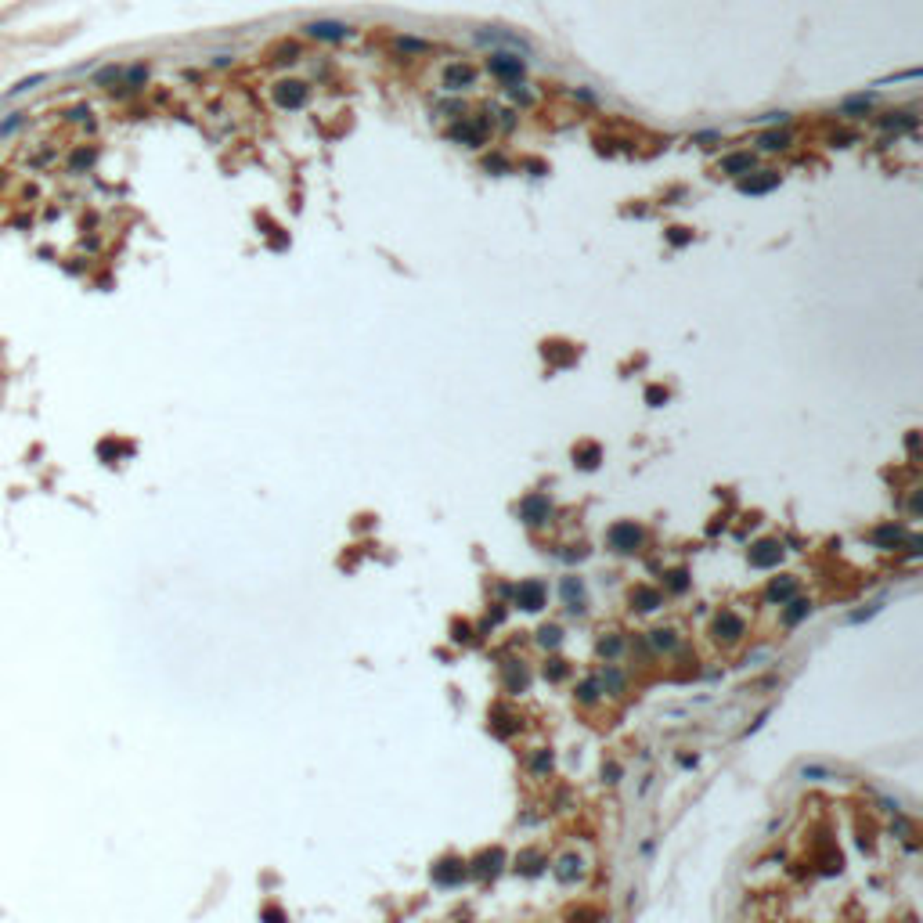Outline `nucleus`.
<instances>
[{"label":"nucleus","instance_id":"34","mask_svg":"<svg viewBox=\"0 0 923 923\" xmlns=\"http://www.w3.org/2000/svg\"><path fill=\"white\" fill-rule=\"evenodd\" d=\"M620 779H624V768H620V761L606 758V761H603V783H606V786H617Z\"/></svg>","mask_w":923,"mask_h":923},{"label":"nucleus","instance_id":"1","mask_svg":"<svg viewBox=\"0 0 923 923\" xmlns=\"http://www.w3.org/2000/svg\"><path fill=\"white\" fill-rule=\"evenodd\" d=\"M606 545L617 556H635V552H642V545H646V531L635 523V519H620V523H613L606 531Z\"/></svg>","mask_w":923,"mask_h":923},{"label":"nucleus","instance_id":"43","mask_svg":"<svg viewBox=\"0 0 923 923\" xmlns=\"http://www.w3.org/2000/svg\"><path fill=\"white\" fill-rule=\"evenodd\" d=\"M19 127H22V112H15L11 120H4V123H0V134H11V130H19Z\"/></svg>","mask_w":923,"mask_h":923},{"label":"nucleus","instance_id":"46","mask_svg":"<svg viewBox=\"0 0 923 923\" xmlns=\"http://www.w3.org/2000/svg\"><path fill=\"white\" fill-rule=\"evenodd\" d=\"M678 765H682V768H697L700 758H697V754H678Z\"/></svg>","mask_w":923,"mask_h":923},{"label":"nucleus","instance_id":"8","mask_svg":"<svg viewBox=\"0 0 923 923\" xmlns=\"http://www.w3.org/2000/svg\"><path fill=\"white\" fill-rule=\"evenodd\" d=\"M548 870H552V877H556L559 884H577V880L585 877V858L577 855V851H566V855H559V858L548 865Z\"/></svg>","mask_w":923,"mask_h":923},{"label":"nucleus","instance_id":"6","mask_svg":"<svg viewBox=\"0 0 923 923\" xmlns=\"http://www.w3.org/2000/svg\"><path fill=\"white\" fill-rule=\"evenodd\" d=\"M642 639H646V650L653 657H671V653L682 650V635L674 627H653V631L642 635Z\"/></svg>","mask_w":923,"mask_h":923},{"label":"nucleus","instance_id":"36","mask_svg":"<svg viewBox=\"0 0 923 923\" xmlns=\"http://www.w3.org/2000/svg\"><path fill=\"white\" fill-rule=\"evenodd\" d=\"M786 145H790V134H783V130H772V134L761 137V148H765V152H779V148H786Z\"/></svg>","mask_w":923,"mask_h":923},{"label":"nucleus","instance_id":"21","mask_svg":"<svg viewBox=\"0 0 923 923\" xmlns=\"http://www.w3.org/2000/svg\"><path fill=\"white\" fill-rule=\"evenodd\" d=\"M505 692H527V685H531V674H527V667L519 664V660H509L505 664Z\"/></svg>","mask_w":923,"mask_h":923},{"label":"nucleus","instance_id":"19","mask_svg":"<svg viewBox=\"0 0 923 923\" xmlns=\"http://www.w3.org/2000/svg\"><path fill=\"white\" fill-rule=\"evenodd\" d=\"M660 577H664V588H660V592H667V595H685V592L692 588V577H689V570H685V566L664 570Z\"/></svg>","mask_w":923,"mask_h":923},{"label":"nucleus","instance_id":"33","mask_svg":"<svg viewBox=\"0 0 923 923\" xmlns=\"http://www.w3.org/2000/svg\"><path fill=\"white\" fill-rule=\"evenodd\" d=\"M880 610H884V603H870V606H862V610H851V613H848V624H865V620H873Z\"/></svg>","mask_w":923,"mask_h":923},{"label":"nucleus","instance_id":"41","mask_svg":"<svg viewBox=\"0 0 923 923\" xmlns=\"http://www.w3.org/2000/svg\"><path fill=\"white\" fill-rule=\"evenodd\" d=\"M451 639H454V642H469V639H473V627H469L466 620L454 624V635H451Z\"/></svg>","mask_w":923,"mask_h":923},{"label":"nucleus","instance_id":"31","mask_svg":"<svg viewBox=\"0 0 923 923\" xmlns=\"http://www.w3.org/2000/svg\"><path fill=\"white\" fill-rule=\"evenodd\" d=\"M541 674H545L548 682H563V678L570 674V664H566L563 657H548V660H545V667H541Z\"/></svg>","mask_w":923,"mask_h":923},{"label":"nucleus","instance_id":"27","mask_svg":"<svg viewBox=\"0 0 923 923\" xmlns=\"http://www.w3.org/2000/svg\"><path fill=\"white\" fill-rule=\"evenodd\" d=\"M451 137L466 141V145H484V123H458L451 130Z\"/></svg>","mask_w":923,"mask_h":923},{"label":"nucleus","instance_id":"32","mask_svg":"<svg viewBox=\"0 0 923 923\" xmlns=\"http://www.w3.org/2000/svg\"><path fill=\"white\" fill-rule=\"evenodd\" d=\"M552 765H556L552 750H538V754L531 758V772H534V776H548V772H552Z\"/></svg>","mask_w":923,"mask_h":923},{"label":"nucleus","instance_id":"45","mask_svg":"<svg viewBox=\"0 0 923 923\" xmlns=\"http://www.w3.org/2000/svg\"><path fill=\"white\" fill-rule=\"evenodd\" d=\"M264 919H267V923H285V916H281L278 905H267V909H264Z\"/></svg>","mask_w":923,"mask_h":923},{"label":"nucleus","instance_id":"13","mask_svg":"<svg viewBox=\"0 0 923 923\" xmlns=\"http://www.w3.org/2000/svg\"><path fill=\"white\" fill-rule=\"evenodd\" d=\"M603 700H606V697H603V685H599L595 674H588V678H581V682L573 685V704H577V707H588V711H592V707H599Z\"/></svg>","mask_w":923,"mask_h":923},{"label":"nucleus","instance_id":"25","mask_svg":"<svg viewBox=\"0 0 923 923\" xmlns=\"http://www.w3.org/2000/svg\"><path fill=\"white\" fill-rule=\"evenodd\" d=\"M473 83V69L469 66H451L447 73H444V87L447 90H462V87H469Z\"/></svg>","mask_w":923,"mask_h":923},{"label":"nucleus","instance_id":"4","mask_svg":"<svg viewBox=\"0 0 923 923\" xmlns=\"http://www.w3.org/2000/svg\"><path fill=\"white\" fill-rule=\"evenodd\" d=\"M783 556H786V548H783L779 538H761L746 548V563L754 570H776L783 563Z\"/></svg>","mask_w":923,"mask_h":923},{"label":"nucleus","instance_id":"15","mask_svg":"<svg viewBox=\"0 0 923 923\" xmlns=\"http://www.w3.org/2000/svg\"><path fill=\"white\" fill-rule=\"evenodd\" d=\"M595 678L603 685V697H624V692H627V674L617 664H603Z\"/></svg>","mask_w":923,"mask_h":923},{"label":"nucleus","instance_id":"47","mask_svg":"<svg viewBox=\"0 0 923 923\" xmlns=\"http://www.w3.org/2000/svg\"><path fill=\"white\" fill-rule=\"evenodd\" d=\"M653 790V776H642V783H639V797H646Z\"/></svg>","mask_w":923,"mask_h":923},{"label":"nucleus","instance_id":"26","mask_svg":"<svg viewBox=\"0 0 923 923\" xmlns=\"http://www.w3.org/2000/svg\"><path fill=\"white\" fill-rule=\"evenodd\" d=\"M538 646L541 650H559L563 646V627L559 624H541L538 627Z\"/></svg>","mask_w":923,"mask_h":923},{"label":"nucleus","instance_id":"40","mask_svg":"<svg viewBox=\"0 0 923 923\" xmlns=\"http://www.w3.org/2000/svg\"><path fill=\"white\" fill-rule=\"evenodd\" d=\"M94 155H98L94 148H80V152L73 155V166H76V170H80V166H90V162H94Z\"/></svg>","mask_w":923,"mask_h":923},{"label":"nucleus","instance_id":"37","mask_svg":"<svg viewBox=\"0 0 923 923\" xmlns=\"http://www.w3.org/2000/svg\"><path fill=\"white\" fill-rule=\"evenodd\" d=\"M40 83H47V76H43V73H36V76H26V80H19V83L8 90V98H15V94H26V90L40 87Z\"/></svg>","mask_w":923,"mask_h":923},{"label":"nucleus","instance_id":"28","mask_svg":"<svg viewBox=\"0 0 923 923\" xmlns=\"http://www.w3.org/2000/svg\"><path fill=\"white\" fill-rule=\"evenodd\" d=\"M779 184V173H768V177H750V181H743L739 184V192L743 195H761V192H768V188H776Z\"/></svg>","mask_w":923,"mask_h":923},{"label":"nucleus","instance_id":"16","mask_svg":"<svg viewBox=\"0 0 923 923\" xmlns=\"http://www.w3.org/2000/svg\"><path fill=\"white\" fill-rule=\"evenodd\" d=\"M905 538H909V531L902 527V523H884V527H877L873 534H870V541L877 545V548H884V552H895L898 545H905Z\"/></svg>","mask_w":923,"mask_h":923},{"label":"nucleus","instance_id":"38","mask_svg":"<svg viewBox=\"0 0 923 923\" xmlns=\"http://www.w3.org/2000/svg\"><path fill=\"white\" fill-rule=\"evenodd\" d=\"M559 559L563 563H581V559H588V548L585 545H570L566 552H559Z\"/></svg>","mask_w":923,"mask_h":923},{"label":"nucleus","instance_id":"3","mask_svg":"<svg viewBox=\"0 0 923 923\" xmlns=\"http://www.w3.org/2000/svg\"><path fill=\"white\" fill-rule=\"evenodd\" d=\"M711 635H714V642H725V646L739 642L743 635H746V617L736 613V610H729V606H721V610L714 613V620H711Z\"/></svg>","mask_w":923,"mask_h":923},{"label":"nucleus","instance_id":"35","mask_svg":"<svg viewBox=\"0 0 923 923\" xmlns=\"http://www.w3.org/2000/svg\"><path fill=\"white\" fill-rule=\"evenodd\" d=\"M884 127H887V130H912V127H916V115H909V112L887 115V120H884Z\"/></svg>","mask_w":923,"mask_h":923},{"label":"nucleus","instance_id":"18","mask_svg":"<svg viewBox=\"0 0 923 923\" xmlns=\"http://www.w3.org/2000/svg\"><path fill=\"white\" fill-rule=\"evenodd\" d=\"M793 595H797V577H790V573L772 577L768 588H765V599H768L772 606H783V603H790Z\"/></svg>","mask_w":923,"mask_h":923},{"label":"nucleus","instance_id":"5","mask_svg":"<svg viewBox=\"0 0 923 923\" xmlns=\"http://www.w3.org/2000/svg\"><path fill=\"white\" fill-rule=\"evenodd\" d=\"M559 595H563V606H566V613H573V617H581V613H585V603H588V588H585V577H577V573L563 577V581H559Z\"/></svg>","mask_w":923,"mask_h":923},{"label":"nucleus","instance_id":"2","mask_svg":"<svg viewBox=\"0 0 923 923\" xmlns=\"http://www.w3.org/2000/svg\"><path fill=\"white\" fill-rule=\"evenodd\" d=\"M509 595H512V606L523 610V613H541L548 606V588H545V581H534V577L519 581Z\"/></svg>","mask_w":923,"mask_h":923},{"label":"nucleus","instance_id":"17","mask_svg":"<svg viewBox=\"0 0 923 923\" xmlns=\"http://www.w3.org/2000/svg\"><path fill=\"white\" fill-rule=\"evenodd\" d=\"M501 862H505V855H501V848H494V851H484L480 858H473V862H466V865H469V877L487 880V877H494V873L501 870Z\"/></svg>","mask_w":923,"mask_h":923},{"label":"nucleus","instance_id":"12","mask_svg":"<svg viewBox=\"0 0 923 923\" xmlns=\"http://www.w3.org/2000/svg\"><path fill=\"white\" fill-rule=\"evenodd\" d=\"M487 69L498 80H519V76H523V58H519V54H491Z\"/></svg>","mask_w":923,"mask_h":923},{"label":"nucleus","instance_id":"44","mask_svg":"<svg viewBox=\"0 0 923 923\" xmlns=\"http://www.w3.org/2000/svg\"><path fill=\"white\" fill-rule=\"evenodd\" d=\"M689 239H692V235H689L685 227H671V242H674V246H685Z\"/></svg>","mask_w":923,"mask_h":923},{"label":"nucleus","instance_id":"20","mask_svg":"<svg viewBox=\"0 0 923 923\" xmlns=\"http://www.w3.org/2000/svg\"><path fill=\"white\" fill-rule=\"evenodd\" d=\"M307 33H311L314 40H346V36H350V29H346L343 22H328V19H321V22H311V26H307Z\"/></svg>","mask_w":923,"mask_h":923},{"label":"nucleus","instance_id":"39","mask_svg":"<svg viewBox=\"0 0 923 923\" xmlns=\"http://www.w3.org/2000/svg\"><path fill=\"white\" fill-rule=\"evenodd\" d=\"M768 718H772V707H765V711H761V714H758L754 721H750V725L743 729V736H754L758 729H765V721H768Z\"/></svg>","mask_w":923,"mask_h":923},{"label":"nucleus","instance_id":"9","mask_svg":"<svg viewBox=\"0 0 923 923\" xmlns=\"http://www.w3.org/2000/svg\"><path fill=\"white\" fill-rule=\"evenodd\" d=\"M548 516H552V501L545 494H527L523 501H519V519H523L527 527L548 523Z\"/></svg>","mask_w":923,"mask_h":923},{"label":"nucleus","instance_id":"11","mask_svg":"<svg viewBox=\"0 0 923 923\" xmlns=\"http://www.w3.org/2000/svg\"><path fill=\"white\" fill-rule=\"evenodd\" d=\"M815 613V603L812 599H801V595H793L790 603H783V610H779V620H783V627L786 631H793V627H801L808 617Z\"/></svg>","mask_w":923,"mask_h":923},{"label":"nucleus","instance_id":"29","mask_svg":"<svg viewBox=\"0 0 923 923\" xmlns=\"http://www.w3.org/2000/svg\"><path fill=\"white\" fill-rule=\"evenodd\" d=\"M721 170L725 173H750V170H754V155H750V152L729 155V159H721Z\"/></svg>","mask_w":923,"mask_h":923},{"label":"nucleus","instance_id":"22","mask_svg":"<svg viewBox=\"0 0 923 923\" xmlns=\"http://www.w3.org/2000/svg\"><path fill=\"white\" fill-rule=\"evenodd\" d=\"M603 462V451H599V444H577L573 447V466H581V469H595Z\"/></svg>","mask_w":923,"mask_h":923},{"label":"nucleus","instance_id":"10","mask_svg":"<svg viewBox=\"0 0 923 923\" xmlns=\"http://www.w3.org/2000/svg\"><path fill=\"white\" fill-rule=\"evenodd\" d=\"M627 603H631V610H639V613H657L664 606V592L657 585H635L627 592Z\"/></svg>","mask_w":923,"mask_h":923},{"label":"nucleus","instance_id":"23","mask_svg":"<svg viewBox=\"0 0 923 923\" xmlns=\"http://www.w3.org/2000/svg\"><path fill=\"white\" fill-rule=\"evenodd\" d=\"M548 865V858L541 855V851H523V855H516V870L523 873V877H538L541 870Z\"/></svg>","mask_w":923,"mask_h":923},{"label":"nucleus","instance_id":"14","mask_svg":"<svg viewBox=\"0 0 923 923\" xmlns=\"http://www.w3.org/2000/svg\"><path fill=\"white\" fill-rule=\"evenodd\" d=\"M624 650H627V639H624L620 631H610V635L603 631L599 642H595V653H599L603 664H617V660L624 657Z\"/></svg>","mask_w":923,"mask_h":923},{"label":"nucleus","instance_id":"30","mask_svg":"<svg viewBox=\"0 0 923 923\" xmlns=\"http://www.w3.org/2000/svg\"><path fill=\"white\" fill-rule=\"evenodd\" d=\"M801 779H804V783H830V779H837V776H833L826 765H815V761H812V765H801Z\"/></svg>","mask_w":923,"mask_h":923},{"label":"nucleus","instance_id":"42","mask_svg":"<svg viewBox=\"0 0 923 923\" xmlns=\"http://www.w3.org/2000/svg\"><path fill=\"white\" fill-rule=\"evenodd\" d=\"M646 400L653 404V408H660V404L667 400V390H660V386H650V390H646Z\"/></svg>","mask_w":923,"mask_h":923},{"label":"nucleus","instance_id":"24","mask_svg":"<svg viewBox=\"0 0 923 923\" xmlns=\"http://www.w3.org/2000/svg\"><path fill=\"white\" fill-rule=\"evenodd\" d=\"M303 101H307V87L303 83H278V105L300 108Z\"/></svg>","mask_w":923,"mask_h":923},{"label":"nucleus","instance_id":"7","mask_svg":"<svg viewBox=\"0 0 923 923\" xmlns=\"http://www.w3.org/2000/svg\"><path fill=\"white\" fill-rule=\"evenodd\" d=\"M429 877H433L440 887H451V884H458L462 877H469V865H466V858L447 855V858H440L433 870H429Z\"/></svg>","mask_w":923,"mask_h":923},{"label":"nucleus","instance_id":"48","mask_svg":"<svg viewBox=\"0 0 923 923\" xmlns=\"http://www.w3.org/2000/svg\"><path fill=\"white\" fill-rule=\"evenodd\" d=\"M653 848H657V840H642V848H639V851H642V855H653Z\"/></svg>","mask_w":923,"mask_h":923}]
</instances>
